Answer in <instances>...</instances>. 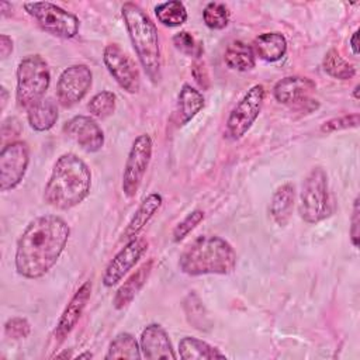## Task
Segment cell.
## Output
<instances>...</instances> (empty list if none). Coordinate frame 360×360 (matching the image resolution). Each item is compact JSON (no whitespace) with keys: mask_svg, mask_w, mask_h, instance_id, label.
I'll return each instance as SVG.
<instances>
[{"mask_svg":"<svg viewBox=\"0 0 360 360\" xmlns=\"http://www.w3.org/2000/svg\"><path fill=\"white\" fill-rule=\"evenodd\" d=\"M70 235L68 222L58 215H41L28 222L17 240L14 264L25 278L44 277L58 262Z\"/></svg>","mask_w":360,"mask_h":360,"instance_id":"cell-1","label":"cell"},{"mask_svg":"<svg viewBox=\"0 0 360 360\" xmlns=\"http://www.w3.org/2000/svg\"><path fill=\"white\" fill-rule=\"evenodd\" d=\"M90 167L77 155L68 152L56 159L44 190V198L53 208L70 210L90 194Z\"/></svg>","mask_w":360,"mask_h":360,"instance_id":"cell-2","label":"cell"},{"mask_svg":"<svg viewBox=\"0 0 360 360\" xmlns=\"http://www.w3.org/2000/svg\"><path fill=\"white\" fill-rule=\"evenodd\" d=\"M236 253L232 245L215 235H202L190 242L179 257V269L187 276L229 274L235 270Z\"/></svg>","mask_w":360,"mask_h":360,"instance_id":"cell-3","label":"cell"},{"mask_svg":"<svg viewBox=\"0 0 360 360\" xmlns=\"http://www.w3.org/2000/svg\"><path fill=\"white\" fill-rule=\"evenodd\" d=\"M121 15L141 66L150 82L159 83L162 77V56L155 22L132 1L122 4Z\"/></svg>","mask_w":360,"mask_h":360,"instance_id":"cell-4","label":"cell"},{"mask_svg":"<svg viewBox=\"0 0 360 360\" xmlns=\"http://www.w3.org/2000/svg\"><path fill=\"white\" fill-rule=\"evenodd\" d=\"M15 100L20 108L30 110L45 98L51 84V72L41 55H28L17 66Z\"/></svg>","mask_w":360,"mask_h":360,"instance_id":"cell-5","label":"cell"},{"mask_svg":"<svg viewBox=\"0 0 360 360\" xmlns=\"http://www.w3.org/2000/svg\"><path fill=\"white\" fill-rule=\"evenodd\" d=\"M298 214L308 224H316L332 214L328 174L322 167H314L302 181Z\"/></svg>","mask_w":360,"mask_h":360,"instance_id":"cell-6","label":"cell"},{"mask_svg":"<svg viewBox=\"0 0 360 360\" xmlns=\"http://www.w3.org/2000/svg\"><path fill=\"white\" fill-rule=\"evenodd\" d=\"M24 10L45 32L53 37L70 39L79 32V18L51 1L24 3Z\"/></svg>","mask_w":360,"mask_h":360,"instance_id":"cell-7","label":"cell"},{"mask_svg":"<svg viewBox=\"0 0 360 360\" xmlns=\"http://www.w3.org/2000/svg\"><path fill=\"white\" fill-rule=\"evenodd\" d=\"M264 97L266 90L263 84H255L243 94L226 120L225 132L231 139H240L250 129L262 111Z\"/></svg>","mask_w":360,"mask_h":360,"instance_id":"cell-8","label":"cell"},{"mask_svg":"<svg viewBox=\"0 0 360 360\" xmlns=\"http://www.w3.org/2000/svg\"><path fill=\"white\" fill-rule=\"evenodd\" d=\"M153 142L148 134L138 135L128 152V158L122 172V191L128 198H132L143 180L148 166L152 159Z\"/></svg>","mask_w":360,"mask_h":360,"instance_id":"cell-9","label":"cell"},{"mask_svg":"<svg viewBox=\"0 0 360 360\" xmlns=\"http://www.w3.org/2000/svg\"><path fill=\"white\" fill-rule=\"evenodd\" d=\"M93 83V73L89 66L76 63L66 68L56 83V100L65 107L70 108L84 98Z\"/></svg>","mask_w":360,"mask_h":360,"instance_id":"cell-10","label":"cell"},{"mask_svg":"<svg viewBox=\"0 0 360 360\" xmlns=\"http://www.w3.org/2000/svg\"><path fill=\"white\" fill-rule=\"evenodd\" d=\"M30 165V148L22 141H14L3 146L0 152V188L14 190L24 179Z\"/></svg>","mask_w":360,"mask_h":360,"instance_id":"cell-11","label":"cell"},{"mask_svg":"<svg viewBox=\"0 0 360 360\" xmlns=\"http://www.w3.org/2000/svg\"><path fill=\"white\" fill-rule=\"evenodd\" d=\"M103 62L110 75L112 76V79L118 83V86L122 90L131 94L139 90V70L132 58L118 44H108L104 48Z\"/></svg>","mask_w":360,"mask_h":360,"instance_id":"cell-12","label":"cell"},{"mask_svg":"<svg viewBox=\"0 0 360 360\" xmlns=\"http://www.w3.org/2000/svg\"><path fill=\"white\" fill-rule=\"evenodd\" d=\"M148 250V242L143 238H134L125 243L124 248L110 260L104 273H103V284L110 288L118 284L124 276L129 273V270L139 262V259Z\"/></svg>","mask_w":360,"mask_h":360,"instance_id":"cell-13","label":"cell"},{"mask_svg":"<svg viewBox=\"0 0 360 360\" xmlns=\"http://www.w3.org/2000/svg\"><path fill=\"white\" fill-rule=\"evenodd\" d=\"M63 132L89 153L98 152L104 145L101 127L89 115H75L65 122Z\"/></svg>","mask_w":360,"mask_h":360,"instance_id":"cell-14","label":"cell"},{"mask_svg":"<svg viewBox=\"0 0 360 360\" xmlns=\"http://www.w3.org/2000/svg\"><path fill=\"white\" fill-rule=\"evenodd\" d=\"M90 295H91V283L84 281L73 294V297L70 298V301L68 302L62 315L58 319L56 328L53 330V338L56 342L59 343L63 342L68 338V335L75 329L90 300Z\"/></svg>","mask_w":360,"mask_h":360,"instance_id":"cell-15","label":"cell"},{"mask_svg":"<svg viewBox=\"0 0 360 360\" xmlns=\"http://www.w3.org/2000/svg\"><path fill=\"white\" fill-rule=\"evenodd\" d=\"M139 347L142 357L148 360L177 359L167 332L159 323H150L142 330Z\"/></svg>","mask_w":360,"mask_h":360,"instance_id":"cell-16","label":"cell"},{"mask_svg":"<svg viewBox=\"0 0 360 360\" xmlns=\"http://www.w3.org/2000/svg\"><path fill=\"white\" fill-rule=\"evenodd\" d=\"M315 89L316 84L308 77L287 76L274 84L273 96L281 104H292L308 100Z\"/></svg>","mask_w":360,"mask_h":360,"instance_id":"cell-17","label":"cell"},{"mask_svg":"<svg viewBox=\"0 0 360 360\" xmlns=\"http://www.w3.org/2000/svg\"><path fill=\"white\" fill-rule=\"evenodd\" d=\"M153 259L142 263L136 271H134L125 281L124 284L120 285V288L117 290L114 298H112V307L115 309H122L127 305H129L132 302V300L135 298V295L141 291V288L145 285V283L148 281L152 269H153Z\"/></svg>","mask_w":360,"mask_h":360,"instance_id":"cell-18","label":"cell"},{"mask_svg":"<svg viewBox=\"0 0 360 360\" xmlns=\"http://www.w3.org/2000/svg\"><path fill=\"white\" fill-rule=\"evenodd\" d=\"M163 198L159 193H150L148 194L142 202L139 204V207L136 208V211L134 212V215L131 217L128 225L125 226L124 232H122V239H125L127 242L136 238L138 233L145 228V225L152 219V217L159 211V208L162 207Z\"/></svg>","mask_w":360,"mask_h":360,"instance_id":"cell-19","label":"cell"},{"mask_svg":"<svg viewBox=\"0 0 360 360\" xmlns=\"http://www.w3.org/2000/svg\"><path fill=\"white\" fill-rule=\"evenodd\" d=\"M253 51L264 62H276L287 52V39L281 32H263L253 41Z\"/></svg>","mask_w":360,"mask_h":360,"instance_id":"cell-20","label":"cell"},{"mask_svg":"<svg viewBox=\"0 0 360 360\" xmlns=\"http://www.w3.org/2000/svg\"><path fill=\"white\" fill-rule=\"evenodd\" d=\"M294 201H295V188L291 183H285L277 187L270 202V215L277 225L280 226L287 225L292 214Z\"/></svg>","mask_w":360,"mask_h":360,"instance_id":"cell-21","label":"cell"},{"mask_svg":"<svg viewBox=\"0 0 360 360\" xmlns=\"http://www.w3.org/2000/svg\"><path fill=\"white\" fill-rule=\"evenodd\" d=\"M58 117H59L58 104L51 97H45L44 100L37 103L34 107L28 110V114H27L30 127L38 132L51 129L56 124Z\"/></svg>","mask_w":360,"mask_h":360,"instance_id":"cell-22","label":"cell"},{"mask_svg":"<svg viewBox=\"0 0 360 360\" xmlns=\"http://www.w3.org/2000/svg\"><path fill=\"white\" fill-rule=\"evenodd\" d=\"M204 107V97L200 90L194 89L191 84L184 83L180 89L177 97V118L179 125H186L190 122Z\"/></svg>","mask_w":360,"mask_h":360,"instance_id":"cell-23","label":"cell"},{"mask_svg":"<svg viewBox=\"0 0 360 360\" xmlns=\"http://www.w3.org/2000/svg\"><path fill=\"white\" fill-rule=\"evenodd\" d=\"M179 356L183 360H214V359H226L224 353H221L217 347L210 343L193 338L186 336L179 343Z\"/></svg>","mask_w":360,"mask_h":360,"instance_id":"cell-24","label":"cell"},{"mask_svg":"<svg viewBox=\"0 0 360 360\" xmlns=\"http://www.w3.org/2000/svg\"><path fill=\"white\" fill-rule=\"evenodd\" d=\"M225 65L229 69L238 72H246L255 68L256 65V55L250 45L243 41H233L231 42L224 53Z\"/></svg>","mask_w":360,"mask_h":360,"instance_id":"cell-25","label":"cell"},{"mask_svg":"<svg viewBox=\"0 0 360 360\" xmlns=\"http://www.w3.org/2000/svg\"><path fill=\"white\" fill-rule=\"evenodd\" d=\"M142 357L139 343L136 339L128 333V332H121L118 333L108 346L105 359H131V360H138Z\"/></svg>","mask_w":360,"mask_h":360,"instance_id":"cell-26","label":"cell"},{"mask_svg":"<svg viewBox=\"0 0 360 360\" xmlns=\"http://www.w3.org/2000/svg\"><path fill=\"white\" fill-rule=\"evenodd\" d=\"M156 18L165 27H180L187 21V8L179 0L165 1L155 7Z\"/></svg>","mask_w":360,"mask_h":360,"instance_id":"cell-27","label":"cell"},{"mask_svg":"<svg viewBox=\"0 0 360 360\" xmlns=\"http://www.w3.org/2000/svg\"><path fill=\"white\" fill-rule=\"evenodd\" d=\"M322 68L329 76L339 80H349L356 75V68L342 58L336 49H329L325 53Z\"/></svg>","mask_w":360,"mask_h":360,"instance_id":"cell-28","label":"cell"},{"mask_svg":"<svg viewBox=\"0 0 360 360\" xmlns=\"http://www.w3.org/2000/svg\"><path fill=\"white\" fill-rule=\"evenodd\" d=\"M202 20L205 25L211 30H222L229 24L231 11L226 4L211 1L207 3L202 11Z\"/></svg>","mask_w":360,"mask_h":360,"instance_id":"cell-29","label":"cell"},{"mask_svg":"<svg viewBox=\"0 0 360 360\" xmlns=\"http://www.w3.org/2000/svg\"><path fill=\"white\" fill-rule=\"evenodd\" d=\"M115 105H117L115 94L110 90H103L90 98L87 104V110L91 115L103 120L110 117L115 111Z\"/></svg>","mask_w":360,"mask_h":360,"instance_id":"cell-30","label":"cell"},{"mask_svg":"<svg viewBox=\"0 0 360 360\" xmlns=\"http://www.w3.org/2000/svg\"><path fill=\"white\" fill-rule=\"evenodd\" d=\"M173 45L181 53L187 56H194V58H200L204 51L202 44L198 39H195V37L188 31H180L174 34Z\"/></svg>","mask_w":360,"mask_h":360,"instance_id":"cell-31","label":"cell"},{"mask_svg":"<svg viewBox=\"0 0 360 360\" xmlns=\"http://www.w3.org/2000/svg\"><path fill=\"white\" fill-rule=\"evenodd\" d=\"M205 214L202 210H194L190 214H187L173 229L172 236L174 242H180L183 240L202 219H204Z\"/></svg>","mask_w":360,"mask_h":360,"instance_id":"cell-32","label":"cell"},{"mask_svg":"<svg viewBox=\"0 0 360 360\" xmlns=\"http://www.w3.org/2000/svg\"><path fill=\"white\" fill-rule=\"evenodd\" d=\"M31 325L25 318L14 316L4 323V333L11 339H24L30 335Z\"/></svg>","mask_w":360,"mask_h":360,"instance_id":"cell-33","label":"cell"},{"mask_svg":"<svg viewBox=\"0 0 360 360\" xmlns=\"http://www.w3.org/2000/svg\"><path fill=\"white\" fill-rule=\"evenodd\" d=\"M359 125V114H349V115H342L338 118H332L326 122L322 124L321 131L323 132H335L340 129H347V128H356Z\"/></svg>","mask_w":360,"mask_h":360,"instance_id":"cell-34","label":"cell"},{"mask_svg":"<svg viewBox=\"0 0 360 360\" xmlns=\"http://www.w3.org/2000/svg\"><path fill=\"white\" fill-rule=\"evenodd\" d=\"M359 225H360V207H359V197L354 198L353 201V211H352V218H350V240L354 248L359 246Z\"/></svg>","mask_w":360,"mask_h":360,"instance_id":"cell-35","label":"cell"},{"mask_svg":"<svg viewBox=\"0 0 360 360\" xmlns=\"http://www.w3.org/2000/svg\"><path fill=\"white\" fill-rule=\"evenodd\" d=\"M193 76L195 79V82L198 83L200 87L202 89H208L210 86V77H208V72L205 69V65L200 60H195L193 65Z\"/></svg>","mask_w":360,"mask_h":360,"instance_id":"cell-36","label":"cell"},{"mask_svg":"<svg viewBox=\"0 0 360 360\" xmlns=\"http://www.w3.org/2000/svg\"><path fill=\"white\" fill-rule=\"evenodd\" d=\"M11 52H13V39L8 35L1 34L0 35V55H1V58L6 59Z\"/></svg>","mask_w":360,"mask_h":360,"instance_id":"cell-37","label":"cell"},{"mask_svg":"<svg viewBox=\"0 0 360 360\" xmlns=\"http://www.w3.org/2000/svg\"><path fill=\"white\" fill-rule=\"evenodd\" d=\"M349 45H350V49H352L353 55H354V56H359V30H356V31L352 34V37H350V39H349Z\"/></svg>","mask_w":360,"mask_h":360,"instance_id":"cell-38","label":"cell"},{"mask_svg":"<svg viewBox=\"0 0 360 360\" xmlns=\"http://www.w3.org/2000/svg\"><path fill=\"white\" fill-rule=\"evenodd\" d=\"M0 93H1V110H4V107L7 104V98H8V91H7V89L4 86H1Z\"/></svg>","mask_w":360,"mask_h":360,"instance_id":"cell-39","label":"cell"},{"mask_svg":"<svg viewBox=\"0 0 360 360\" xmlns=\"http://www.w3.org/2000/svg\"><path fill=\"white\" fill-rule=\"evenodd\" d=\"M91 357H93V354L90 352H86V353H82L77 356V359H91Z\"/></svg>","mask_w":360,"mask_h":360,"instance_id":"cell-40","label":"cell"},{"mask_svg":"<svg viewBox=\"0 0 360 360\" xmlns=\"http://www.w3.org/2000/svg\"><path fill=\"white\" fill-rule=\"evenodd\" d=\"M359 89H360L359 84H356L354 89H353V97H354V100H359Z\"/></svg>","mask_w":360,"mask_h":360,"instance_id":"cell-41","label":"cell"},{"mask_svg":"<svg viewBox=\"0 0 360 360\" xmlns=\"http://www.w3.org/2000/svg\"><path fill=\"white\" fill-rule=\"evenodd\" d=\"M55 357H56V359H60V357H70V354H69V353H68V352H65V353H60V354H56V356H55Z\"/></svg>","mask_w":360,"mask_h":360,"instance_id":"cell-42","label":"cell"}]
</instances>
